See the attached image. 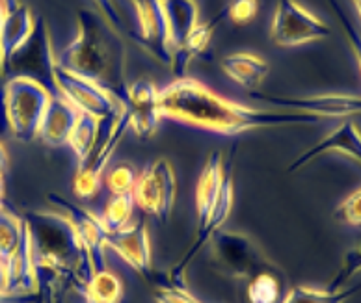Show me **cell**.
<instances>
[{"label":"cell","mask_w":361,"mask_h":303,"mask_svg":"<svg viewBox=\"0 0 361 303\" xmlns=\"http://www.w3.org/2000/svg\"><path fill=\"white\" fill-rule=\"evenodd\" d=\"M106 252L116 253L125 264H129L135 272L151 278V240L149 229L144 221L129 223V225L116 233L104 235Z\"/></svg>","instance_id":"cell-14"},{"label":"cell","mask_w":361,"mask_h":303,"mask_svg":"<svg viewBox=\"0 0 361 303\" xmlns=\"http://www.w3.org/2000/svg\"><path fill=\"white\" fill-rule=\"evenodd\" d=\"M218 21H220V17H216L214 21L197 23V25L194 26V30L186 36L183 45L173 49V52H171L170 69L177 78L185 77L186 69H188V66H190V62L194 58L205 54L207 49H209V45H211L212 42L214 26H216Z\"/></svg>","instance_id":"cell-19"},{"label":"cell","mask_w":361,"mask_h":303,"mask_svg":"<svg viewBox=\"0 0 361 303\" xmlns=\"http://www.w3.org/2000/svg\"><path fill=\"white\" fill-rule=\"evenodd\" d=\"M52 93L25 77L6 78L2 106H4L6 129L23 144H30L37 138L43 116Z\"/></svg>","instance_id":"cell-3"},{"label":"cell","mask_w":361,"mask_h":303,"mask_svg":"<svg viewBox=\"0 0 361 303\" xmlns=\"http://www.w3.org/2000/svg\"><path fill=\"white\" fill-rule=\"evenodd\" d=\"M211 261L222 276L238 281H250L257 273L276 266L257 242L237 231H218L212 237Z\"/></svg>","instance_id":"cell-4"},{"label":"cell","mask_w":361,"mask_h":303,"mask_svg":"<svg viewBox=\"0 0 361 303\" xmlns=\"http://www.w3.org/2000/svg\"><path fill=\"white\" fill-rule=\"evenodd\" d=\"M26 237V223L21 216L2 209L0 211V261L6 266L21 249Z\"/></svg>","instance_id":"cell-23"},{"label":"cell","mask_w":361,"mask_h":303,"mask_svg":"<svg viewBox=\"0 0 361 303\" xmlns=\"http://www.w3.org/2000/svg\"><path fill=\"white\" fill-rule=\"evenodd\" d=\"M6 171H8V153H6L4 145L0 144V179H4Z\"/></svg>","instance_id":"cell-34"},{"label":"cell","mask_w":361,"mask_h":303,"mask_svg":"<svg viewBox=\"0 0 361 303\" xmlns=\"http://www.w3.org/2000/svg\"><path fill=\"white\" fill-rule=\"evenodd\" d=\"M330 34V26L298 0H278L270 26V36L276 45L300 47L324 39Z\"/></svg>","instance_id":"cell-9"},{"label":"cell","mask_w":361,"mask_h":303,"mask_svg":"<svg viewBox=\"0 0 361 303\" xmlns=\"http://www.w3.org/2000/svg\"><path fill=\"white\" fill-rule=\"evenodd\" d=\"M259 0H231L227 6L226 16L231 19L233 25H248L257 17Z\"/></svg>","instance_id":"cell-31"},{"label":"cell","mask_w":361,"mask_h":303,"mask_svg":"<svg viewBox=\"0 0 361 303\" xmlns=\"http://www.w3.org/2000/svg\"><path fill=\"white\" fill-rule=\"evenodd\" d=\"M25 77L36 80L47 87L52 95H58L56 87V56L52 52L51 34L42 17L36 19V26L28 42L13 52L4 63V77Z\"/></svg>","instance_id":"cell-6"},{"label":"cell","mask_w":361,"mask_h":303,"mask_svg":"<svg viewBox=\"0 0 361 303\" xmlns=\"http://www.w3.org/2000/svg\"><path fill=\"white\" fill-rule=\"evenodd\" d=\"M125 16L130 26V42L144 49L162 66L170 67L173 47L162 0H127Z\"/></svg>","instance_id":"cell-7"},{"label":"cell","mask_w":361,"mask_h":303,"mask_svg":"<svg viewBox=\"0 0 361 303\" xmlns=\"http://www.w3.org/2000/svg\"><path fill=\"white\" fill-rule=\"evenodd\" d=\"M336 218L350 227H361V186L348 194L336 211Z\"/></svg>","instance_id":"cell-29"},{"label":"cell","mask_w":361,"mask_h":303,"mask_svg":"<svg viewBox=\"0 0 361 303\" xmlns=\"http://www.w3.org/2000/svg\"><path fill=\"white\" fill-rule=\"evenodd\" d=\"M246 283V298L250 303H279L287 294V278L278 266L257 273Z\"/></svg>","instance_id":"cell-21"},{"label":"cell","mask_w":361,"mask_h":303,"mask_svg":"<svg viewBox=\"0 0 361 303\" xmlns=\"http://www.w3.org/2000/svg\"><path fill=\"white\" fill-rule=\"evenodd\" d=\"M56 87L58 95L75 106L78 112L88 113L95 119L112 118L123 104L118 99H114L106 89L97 84L90 82L86 78L78 77L75 73L58 67L56 63Z\"/></svg>","instance_id":"cell-11"},{"label":"cell","mask_w":361,"mask_h":303,"mask_svg":"<svg viewBox=\"0 0 361 303\" xmlns=\"http://www.w3.org/2000/svg\"><path fill=\"white\" fill-rule=\"evenodd\" d=\"M99 121H101V127H99L97 142L93 145L88 159L80 164L73 180V190L82 199H90L99 194L103 175L106 173V166L112 160L125 132L129 130V118H127L125 106L112 118L99 119Z\"/></svg>","instance_id":"cell-5"},{"label":"cell","mask_w":361,"mask_h":303,"mask_svg":"<svg viewBox=\"0 0 361 303\" xmlns=\"http://www.w3.org/2000/svg\"><path fill=\"white\" fill-rule=\"evenodd\" d=\"M34 26H36V17L32 16L28 6L19 4L6 13L2 32H0V51H2L4 63L13 52L19 51L28 42V37L34 32Z\"/></svg>","instance_id":"cell-18"},{"label":"cell","mask_w":361,"mask_h":303,"mask_svg":"<svg viewBox=\"0 0 361 303\" xmlns=\"http://www.w3.org/2000/svg\"><path fill=\"white\" fill-rule=\"evenodd\" d=\"M357 292H361V283L352 285V287H343L339 290L298 285V287L287 290V294L279 303H346Z\"/></svg>","instance_id":"cell-22"},{"label":"cell","mask_w":361,"mask_h":303,"mask_svg":"<svg viewBox=\"0 0 361 303\" xmlns=\"http://www.w3.org/2000/svg\"><path fill=\"white\" fill-rule=\"evenodd\" d=\"M136 180H138V171L127 162L114 166L109 173H104V183H106V188L112 195L133 194Z\"/></svg>","instance_id":"cell-27"},{"label":"cell","mask_w":361,"mask_h":303,"mask_svg":"<svg viewBox=\"0 0 361 303\" xmlns=\"http://www.w3.org/2000/svg\"><path fill=\"white\" fill-rule=\"evenodd\" d=\"M331 6V10H334V13H336V17L339 19L341 26H343V32H345L346 36V42H348V45H350L352 52H354V56H356V62L357 66H360V71H361V34L357 32V28L350 23V19L346 17V13L343 11V8H341V4L337 2V0H328Z\"/></svg>","instance_id":"cell-30"},{"label":"cell","mask_w":361,"mask_h":303,"mask_svg":"<svg viewBox=\"0 0 361 303\" xmlns=\"http://www.w3.org/2000/svg\"><path fill=\"white\" fill-rule=\"evenodd\" d=\"M6 292H8V268H6L4 262L0 261V294Z\"/></svg>","instance_id":"cell-33"},{"label":"cell","mask_w":361,"mask_h":303,"mask_svg":"<svg viewBox=\"0 0 361 303\" xmlns=\"http://www.w3.org/2000/svg\"><path fill=\"white\" fill-rule=\"evenodd\" d=\"M99 127H101V121H99V119L92 118L88 113L80 112L77 123H75V127H73L71 134H69L68 138V145L73 149V153L77 154V159L80 164L88 159V154L92 153L93 145L97 142Z\"/></svg>","instance_id":"cell-25"},{"label":"cell","mask_w":361,"mask_h":303,"mask_svg":"<svg viewBox=\"0 0 361 303\" xmlns=\"http://www.w3.org/2000/svg\"><path fill=\"white\" fill-rule=\"evenodd\" d=\"M222 71L238 86L255 89L269 75V63L253 52H233L222 60Z\"/></svg>","instance_id":"cell-17"},{"label":"cell","mask_w":361,"mask_h":303,"mask_svg":"<svg viewBox=\"0 0 361 303\" xmlns=\"http://www.w3.org/2000/svg\"><path fill=\"white\" fill-rule=\"evenodd\" d=\"M4 209V179H0V211Z\"/></svg>","instance_id":"cell-36"},{"label":"cell","mask_w":361,"mask_h":303,"mask_svg":"<svg viewBox=\"0 0 361 303\" xmlns=\"http://www.w3.org/2000/svg\"><path fill=\"white\" fill-rule=\"evenodd\" d=\"M19 4H21L19 0H0V6L4 8L6 13L13 10V8H17V6H19Z\"/></svg>","instance_id":"cell-35"},{"label":"cell","mask_w":361,"mask_h":303,"mask_svg":"<svg viewBox=\"0 0 361 303\" xmlns=\"http://www.w3.org/2000/svg\"><path fill=\"white\" fill-rule=\"evenodd\" d=\"M159 106L162 118L188 125L207 132L235 134L255 129L278 127H310L322 119L307 113L276 109H255L237 103L212 92L196 78H177L159 92Z\"/></svg>","instance_id":"cell-1"},{"label":"cell","mask_w":361,"mask_h":303,"mask_svg":"<svg viewBox=\"0 0 361 303\" xmlns=\"http://www.w3.org/2000/svg\"><path fill=\"white\" fill-rule=\"evenodd\" d=\"M47 201L51 203L52 211H56L58 214H62L66 220L73 225V229L77 231L78 238L82 240L84 247L88 249L90 257H92L93 268L97 270H104L106 268V247H104V231L101 218L95 216L93 212H90L84 206H78L66 199L60 194H49Z\"/></svg>","instance_id":"cell-12"},{"label":"cell","mask_w":361,"mask_h":303,"mask_svg":"<svg viewBox=\"0 0 361 303\" xmlns=\"http://www.w3.org/2000/svg\"><path fill=\"white\" fill-rule=\"evenodd\" d=\"M93 4L97 6L99 16L103 17L104 21L109 23L114 30L130 39L129 23H127V19H125L123 11L119 10V6L116 0H93Z\"/></svg>","instance_id":"cell-28"},{"label":"cell","mask_w":361,"mask_h":303,"mask_svg":"<svg viewBox=\"0 0 361 303\" xmlns=\"http://www.w3.org/2000/svg\"><path fill=\"white\" fill-rule=\"evenodd\" d=\"M135 197L133 194L123 195H112V199L109 201V205L101 214V223H103L104 231L116 233L121 231L130 223L133 212H135Z\"/></svg>","instance_id":"cell-26"},{"label":"cell","mask_w":361,"mask_h":303,"mask_svg":"<svg viewBox=\"0 0 361 303\" xmlns=\"http://www.w3.org/2000/svg\"><path fill=\"white\" fill-rule=\"evenodd\" d=\"M352 4H354V8H356L357 16H360L361 19V0H352Z\"/></svg>","instance_id":"cell-37"},{"label":"cell","mask_w":361,"mask_h":303,"mask_svg":"<svg viewBox=\"0 0 361 303\" xmlns=\"http://www.w3.org/2000/svg\"><path fill=\"white\" fill-rule=\"evenodd\" d=\"M77 25L75 39L56 56L58 67L97 84L123 104L129 87L123 36L92 10L78 11Z\"/></svg>","instance_id":"cell-2"},{"label":"cell","mask_w":361,"mask_h":303,"mask_svg":"<svg viewBox=\"0 0 361 303\" xmlns=\"http://www.w3.org/2000/svg\"><path fill=\"white\" fill-rule=\"evenodd\" d=\"M78 116H80V112L69 101H66L60 95H52L45 110V116H43L37 138L51 147L68 145L69 134L77 123Z\"/></svg>","instance_id":"cell-16"},{"label":"cell","mask_w":361,"mask_h":303,"mask_svg":"<svg viewBox=\"0 0 361 303\" xmlns=\"http://www.w3.org/2000/svg\"><path fill=\"white\" fill-rule=\"evenodd\" d=\"M171 47L183 45L186 36L200 23V8L196 0H162Z\"/></svg>","instance_id":"cell-20"},{"label":"cell","mask_w":361,"mask_h":303,"mask_svg":"<svg viewBox=\"0 0 361 303\" xmlns=\"http://www.w3.org/2000/svg\"><path fill=\"white\" fill-rule=\"evenodd\" d=\"M159 92L151 80H136L127 87V97L123 101L125 112L129 118V129L138 138H151L157 132L162 119L159 106Z\"/></svg>","instance_id":"cell-13"},{"label":"cell","mask_w":361,"mask_h":303,"mask_svg":"<svg viewBox=\"0 0 361 303\" xmlns=\"http://www.w3.org/2000/svg\"><path fill=\"white\" fill-rule=\"evenodd\" d=\"M157 303H203L202 299H197L196 296H192L188 292V288L180 287H170V285H159L157 288Z\"/></svg>","instance_id":"cell-32"},{"label":"cell","mask_w":361,"mask_h":303,"mask_svg":"<svg viewBox=\"0 0 361 303\" xmlns=\"http://www.w3.org/2000/svg\"><path fill=\"white\" fill-rule=\"evenodd\" d=\"M84 298L86 303H119L123 298V285L109 268L97 270L84 290Z\"/></svg>","instance_id":"cell-24"},{"label":"cell","mask_w":361,"mask_h":303,"mask_svg":"<svg viewBox=\"0 0 361 303\" xmlns=\"http://www.w3.org/2000/svg\"><path fill=\"white\" fill-rule=\"evenodd\" d=\"M255 101L269 104L276 110L307 113L319 119H341L350 116H361V95H345V93H326V95H310V97H281L253 93Z\"/></svg>","instance_id":"cell-10"},{"label":"cell","mask_w":361,"mask_h":303,"mask_svg":"<svg viewBox=\"0 0 361 303\" xmlns=\"http://www.w3.org/2000/svg\"><path fill=\"white\" fill-rule=\"evenodd\" d=\"M328 153L345 154L348 159L356 160L357 164H361V132L354 121H350V119L343 121L331 132L326 134L320 142H317L311 149L300 154L298 159L289 166V173L302 170V168Z\"/></svg>","instance_id":"cell-15"},{"label":"cell","mask_w":361,"mask_h":303,"mask_svg":"<svg viewBox=\"0 0 361 303\" xmlns=\"http://www.w3.org/2000/svg\"><path fill=\"white\" fill-rule=\"evenodd\" d=\"M133 197L145 214L162 223L170 220L177 197V177L170 160L157 159L145 166L138 175Z\"/></svg>","instance_id":"cell-8"}]
</instances>
